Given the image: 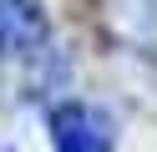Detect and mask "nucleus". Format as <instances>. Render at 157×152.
<instances>
[{
  "label": "nucleus",
  "mask_w": 157,
  "mask_h": 152,
  "mask_svg": "<svg viewBox=\"0 0 157 152\" xmlns=\"http://www.w3.org/2000/svg\"><path fill=\"white\" fill-rule=\"evenodd\" d=\"M51 142H56V152H112L117 127L91 101H61L51 111Z\"/></svg>",
  "instance_id": "obj_1"
}]
</instances>
